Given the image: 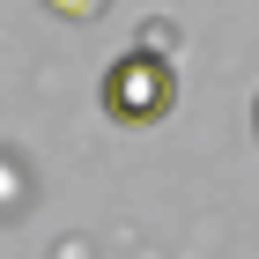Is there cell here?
Wrapping results in <instances>:
<instances>
[{"mask_svg": "<svg viewBox=\"0 0 259 259\" xmlns=\"http://www.w3.org/2000/svg\"><path fill=\"white\" fill-rule=\"evenodd\" d=\"M45 8H52V15H67V22H81V15H97L104 0H45Z\"/></svg>", "mask_w": 259, "mask_h": 259, "instance_id": "cell-2", "label": "cell"}, {"mask_svg": "<svg viewBox=\"0 0 259 259\" xmlns=\"http://www.w3.org/2000/svg\"><path fill=\"white\" fill-rule=\"evenodd\" d=\"M252 126H259V104H252Z\"/></svg>", "mask_w": 259, "mask_h": 259, "instance_id": "cell-3", "label": "cell"}, {"mask_svg": "<svg viewBox=\"0 0 259 259\" xmlns=\"http://www.w3.org/2000/svg\"><path fill=\"white\" fill-rule=\"evenodd\" d=\"M170 104H178V67H170V52L134 45L126 60H111V74H104V111L119 126H156Z\"/></svg>", "mask_w": 259, "mask_h": 259, "instance_id": "cell-1", "label": "cell"}]
</instances>
